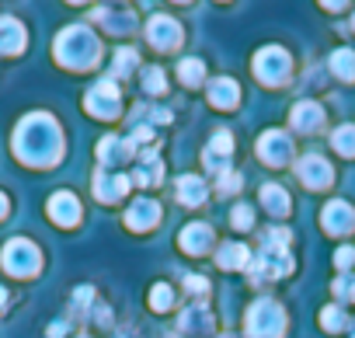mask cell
<instances>
[{
	"instance_id": "83f0119b",
	"label": "cell",
	"mask_w": 355,
	"mask_h": 338,
	"mask_svg": "<svg viewBox=\"0 0 355 338\" xmlns=\"http://www.w3.org/2000/svg\"><path fill=\"white\" fill-rule=\"evenodd\" d=\"M171 303H174V293H171V286L157 282V286L150 289V307H153V310H167Z\"/></svg>"
},
{
	"instance_id": "5bb4252c",
	"label": "cell",
	"mask_w": 355,
	"mask_h": 338,
	"mask_svg": "<svg viewBox=\"0 0 355 338\" xmlns=\"http://www.w3.org/2000/svg\"><path fill=\"white\" fill-rule=\"evenodd\" d=\"M49 217H53L60 227H73V223L80 220V203H77V196H73V192H56V196L49 199Z\"/></svg>"
},
{
	"instance_id": "ac0fdd59",
	"label": "cell",
	"mask_w": 355,
	"mask_h": 338,
	"mask_svg": "<svg viewBox=\"0 0 355 338\" xmlns=\"http://www.w3.org/2000/svg\"><path fill=\"white\" fill-rule=\"evenodd\" d=\"M25 49V28L15 18H0V53H21Z\"/></svg>"
},
{
	"instance_id": "d4e9b609",
	"label": "cell",
	"mask_w": 355,
	"mask_h": 338,
	"mask_svg": "<svg viewBox=\"0 0 355 338\" xmlns=\"http://www.w3.org/2000/svg\"><path fill=\"white\" fill-rule=\"evenodd\" d=\"M331 146L341 153V157H355V126H338L331 133Z\"/></svg>"
},
{
	"instance_id": "9a60e30c",
	"label": "cell",
	"mask_w": 355,
	"mask_h": 338,
	"mask_svg": "<svg viewBox=\"0 0 355 338\" xmlns=\"http://www.w3.org/2000/svg\"><path fill=\"white\" fill-rule=\"evenodd\" d=\"M178 244H182V251H189V255H206L209 244H213L209 223H189L182 230V237H178Z\"/></svg>"
},
{
	"instance_id": "ba28073f",
	"label": "cell",
	"mask_w": 355,
	"mask_h": 338,
	"mask_svg": "<svg viewBox=\"0 0 355 338\" xmlns=\"http://www.w3.org/2000/svg\"><path fill=\"white\" fill-rule=\"evenodd\" d=\"M146 39L160 53H171V49H178V42H182V25H178L171 15H153L150 25H146Z\"/></svg>"
},
{
	"instance_id": "8fae6325",
	"label": "cell",
	"mask_w": 355,
	"mask_h": 338,
	"mask_svg": "<svg viewBox=\"0 0 355 338\" xmlns=\"http://www.w3.org/2000/svg\"><path fill=\"white\" fill-rule=\"evenodd\" d=\"M320 227L327 234H348L355 227V210L345 203V199H334L320 210Z\"/></svg>"
},
{
	"instance_id": "52a82bcc",
	"label": "cell",
	"mask_w": 355,
	"mask_h": 338,
	"mask_svg": "<svg viewBox=\"0 0 355 338\" xmlns=\"http://www.w3.org/2000/svg\"><path fill=\"white\" fill-rule=\"evenodd\" d=\"M296 175H300V182H303L306 189H327L331 178H334L331 164H327L324 157H317V153H303V157L296 160Z\"/></svg>"
},
{
	"instance_id": "7402d4cb",
	"label": "cell",
	"mask_w": 355,
	"mask_h": 338,
	"mask_svg": "<svg viewBox=\"0 0 355 338\" xmlns=\"http://www.w3.org/2000/svg\"><path fill=\"white\" fill-rule=\"evenodd\" d=\"M261 206L275 217H286L289 213V196L282 185H261Z\"/></svg>"
},
{
	"instance_id": "6da1fadb",
	"label": "cell",
	"mask_w": 355,
	"mask_h": 338,
	"mask_svg": "<svg viewBox=\"0 0 355 338\" xmlns=\"http://www.w3.org/2000/svg\"><path fill=\"white\" fill-rule=\"evenodd\" d=\"M15 153L32 167H49L63 157V133L53 115H28L15 133Z\"/></svg>"
},
{
	"instance_id": "7a4b0ae2",
	"label": "cell",
	"mask_w": 355,
	"mask_h": 338,
	"mask_svg": "<svg viewBox=\"0 0 355 338\" xmlns=\"http://www.w3.org/2000/svg\"><path fill=\"white\" fill-rule=\"evenodd\" d=\"M56 60L63 67H70V70H91L101 60V42H98V35L91 28L70 25L56 39Z\"/></svg>"
},
{
	"instance_id": "4dcf8cb0",
	"label": "cell",
	"mask_w": 355,
	"mask_h": 338,
	"mask_svg": "<svg viewBox=\"0 0 355 338\" xmlns=\"http://www.w3.org/2000/svg\"><path fill=\"white\" fill-rule=\"evenodd\" d=\"M230 223H234L237 230H251V227H254V213H251V206H237L234 217H230Z\"/></svg>"
},
{
	"instance_id": "836d02e7",
	"label": "cell",
	"mask_w": 355,
	"mask_h": 338,
	"mask_svg": "<svg viewBox=\"0 0 355 338\" xmlns=\"http://www.w3.org/2000/svg\"><path fill=\"white\" fill-rule=\"evenodd\" d=\"M352 262H355V248H338V251H334V265H338V269H348Z\"/></svg>"
},
{
	"instance_id": "5b68a950",
	"label": "cell",
	"mask_w": 355,
	"mask_h": 338,
	"mask_svg": "<svg viewBox=\"0 0 355 338\" xmlns=\"http://www.w3.org/2000/svg\"><path fill=\"white\" fill-rule=\"evenodd\" d=\"M84 108H87L94 119H115V115L122 112V98H119V87H115V81H112V77L98 81V84L87 91V98H84Z\"/></svg>"
},
{
	"instance_id": "44dd1931",
	"label": "cell",
	"mask_w": 355,
	"mask_h": 338,
	"mask_svg": "<svg viewBox=\"0 0 355 338\" xmlns=\"http://www.w3.org/2000/svg\"><path fill=\"white\" fill-rule=\"evenodd\" d=\"M216 262L223 269H248L251 265V251L241 244V241H227L220 251H216Z\"/></svg>"
},
{
	"instance_id": "1f68e13d",
	"label": "cell",
	"mask_w": 355,
	"mask_h": 338,
	"mask_svg": "<svg viewBox=\"0 0 355 338\" xmlns=\"http://www.w3.org/2000/svg\"><path fill=\"white\" fill-rule=\"evenodd\" d=\"M334 293H338V300H355V279L338 276V279H334Z\"/></svg>"
},
{
	"instance_id": "4fadbf2b",
	"label": "cell",
	"mask_w": 355,
	"mask_h": 338,
	"mask_svg": "<svg viewBox=\"0 0 355 338\" xmlns=\"http://www.w3.org/2000/svg\"><path fill=\"white\" fill-rule=\"evenodd\" d=\"M129 185H132V178H125V175H105V171L94 175V196L101 203H119L129 192Z\"/></svg>"
},
{
	"instance_id": "277c9868",
	"label": "cell",
	"mask_w": 355,
	"mask_h": 338,
	"mask_svg": "<svg viewBox=\"0 0 355 338\" xmlns=\"http://www.w3.org/2000/svg\"><path fill=\"white\" fill-rule=\"evenodd\" d=\"M289 67H293V63H289V53H286L282 46H265V49H258V56H254V74H258V81L268 84V87L286 84Z\"/></svg>"
},
{
	"instance_id": "30bf717a",
	"label": "cell",
	"mask_w": 355,
	"mask_h": 338,
	"mask_svg": "<svg viewBox=\"0 0 355 338\" xmlns=\"http://www.w3.org/2000/svg\"><path fill=\"white\" fill-rule=\"evenodd\" d=\"M230 150H234V136H230V129H216V136L209 140V150L202 153V160H206L209 171H216L220 178L230 171Z\"/></svg>"
},
{
	"instance_id": "cb8c5ba5",
	"label": "cell",
	"mask_w": 355,
	"mask_h": 338,
	"mask_svg": "<svg viewBox=\"0 0 355 338\" xmlns=\"http://www.w3.org/2000/svg\"><path fill=\"white\" fill-rule=\"evenodd\" d=\"M331 70L341 81H355V53L352 49H334L331 53Z\"/></svg>"
},
{
	"instance_id": "2e32d148",
	"label": "cell",
	"mask_w": 355,
	"mask_h": 338,
	"mask_svg": "<svg viewBox=\"0 0 355 338\" xmlns=\"http://www.w3.org/2000/svg\"><path fill=\"white\" fill-rule=\"evenodd\" d=\"M320 122H324V108H320L317 101H300V105H293V129L313 133Z\"/></svg>"
},
{
	"instance_id": "7c38bea8",
	"label": "cell",
	"mask_w": 355,
	"mask_h": 338,
	"mask_svg": "<svg viewBox=\"0 0 355 338\" xmlns=\"http://www.w3.org/2000/svg\"><path fill=\"white\" fill-rule=\"evenodd\" d=\"M153 223H160V203L153 199H136L125 210V227L129 230H150Z\"/></svg>"
},
{
	"instance_id": "e0dca14e",
	"label": "cell",
	"mask_w": 355,
	"mask_h": 338,
	"mask_svg": "<svg viewBox=\"0 0 355 338\" xmlns=\"http://www.w3.org/2000/svg\"><path fill=\"white\" fill-rule=\"evenodd\" d=\"M209 101H213L216 108H234V105L241 101V87H237V81H230V77L213 81V84H209Z\"/></svg>"
},
{
	"instance_id": "e575fe53",
	"label": "cell",
	"mask_w": 355,
	"mask_h": 338,
	"mask_svg": "<svg viewBox=\"0 0 355 338\" xmlns=\"http://www.w3.org/2000/svg\"><path fill=\"white\" fill-rule=\"evenodd\" d=\"M185 289H192V293H199V296H202V293L209 289V282H206L202 276H185Z\"/></svg>"
},
{
	"instance_id": "ffe728a7",
	"label": "cell",
	"mask_w": 355,
	"mask_h": 338,
	"mask_svg": "<svg viewBox=\"0 0 355 338\" xmlns=\"http://www.w3.org/2000/svg\"><path fill=\"white\" fill-rule=\"evenodd\" d=\"M132 150H136V143H132V140H122V136H105V140H101L98 157H101L105 164H119V160H125Z\"/></svg>"
},
{
	"instance_id": "8992f818",
	"label": "cell",
	"mask_w": 355,
	"mask_h": 338,
	"mask_svg": "<svg viewBox=\"0 0 355 338\" xmlns=\"http://www.w3.org/2000/svg\"><path fill=\"white\" fill-rule=\"evenodd\" d=\"M39 265H42V255H39V248L32 241H21L18 237V241H11L4 248V269L11 276H35Z\"/></svg>"
},
{
	"instance_id": "f546056e",
	"label": "cell",
	"mask_w": 355,
	"mask_h": 338,
	"mask_svg": "<svg viewBox=\"0 0 355 338\" xmlns=\"http://www.w3.org/2000/svg\"><path fill=\"white\" fill-rule=\"evenodd\" d=\"M139 63V56H136V49H129V46H122L119 53H115V74H129L132 67Z\"/></svg>"
},
{
	"instance_id": "d6a6232c",
	"label": "cell",
	"mask_w": 355,
	"mask_h": 338,
	"mask_svg": "<svg viewBox=\"0 0 355 338\" xmlns=\"http://www.w3.org/2000/svg\"><path fill=\"white\" fill-rule=\"evenodd\" d=\"M237 189H241V175H237V171H227V175L220 178V192L230 196V192H237Z\"/></svg>"
},
{
	"instance_id": "9c48e42d",
	"label": "cell",
	"mask_w": 355,
	"mask_h": 338,
	"mask_svg": "<svg viewBox=\"0 0 355 338\" xmlns=\"http://www.w3.org/2000/svg\"><path fill=\"white\" fill-rule=\"evenodd\" d=\"M258 157H261L265 164H272V167H282V164L293 157V143H289V136H286L282 129H268V133H261V140H258Z\"/></svg>"
},
{
	"instance_id": "d590c367",
	"label": "cell",
	"mask_w": 355,
	"mask_h": 338,
	"mask_svg": "<svg viewBox=\"0 0 355 338\" xmlns=\"http://www.w3.org/2000/svg\"><path fill=\"white\" fill-rule=\"evenodd\" d=\"M4 217H8V196L0 192V220H4Z\"/></svg>"
},
{
	"instance_id": "484cf974",
	"label": "cell",
	"mask_w": 355,
	"mask_h": 338,
	"mask_svg": "<svg viewBox=\"0 0 355 338\" xmlns=\"http://www.w3.org/2000/svg\"><path fill=\"white\" fill-rule=\"evenodd\" d=\"M202 77H206L202 60H182V63H178V81H182V84L196 87V84H202Z\"/></svg>"
},
{
	"instance_id": "3957f363",
	"label": "cell",
	"mask_w": 355,
	"mask_h": 338,
	"mask_svg": "<svg viewBox=\"0 0 355 338\" xmlns=\"http://www.w3.org/2000/svg\"><path fill=\"white\" fill-rule=\"evenodd\" d=\"M244 331L251 338H282V331H286L282 307L275 300H268V296L265 300H254L251 310H248V317H244Z\"/></svg>"
},
{
	"instance_id": "603a6c76",
	"label": "cell",
	"mask_w": 355,
	"mask_h": 338,
	"mask_svg": "<svg viewBox=\"0 0 355 338\" xmlns=\"http://www.w3.org/2000/svg\"><path fill=\"white\" fill-rule=\"evenodd\" d=\"M160 175H164L160 157H157L153 150H143V167L136 171V182H139V185H157V182H160Z\"/></svg>"
},
{
	"instance_id": "d6986e66",
	"label": "cell",
	"mask_w": 355,
	"mask_h": 338,
	"mask_svg": "<svg viewBox=\"0 0 355 338\" xmlns=\"http://www.w3.org/2000/svg\"><path fill=\"white\" fill-rule=\"evenodd\" d=\"M206 196H209V189H206V182L196 178V175H185L182 182H178V199H182L185 206H202Z\"/></svg>"
},
{
	"instance_id": "f1b7e54d",
	"label": "cell",
	"mask_w": 355,
	"mask_h": 338,
	"mask_svg": "<svg viewBox=\"0 0 355 338\" xmlns=\"http://www.w3.org/2000/svg\"><path fill=\"white\" fill-rule=\"evenodd\" d=\"M320 324H324L327 331H341L348 321H345V310H341V307H324V310H320Z\"/></svg>"
},
{
	"instance_id": "4316f807",
	"label": "cell",
	"mask_w": 355,
	"mask_h": 338,
	"mask_svg": "<svg viewBox=\"0 0 355 338\" xmlns=\"http://www.w3.org/2000/svg\"><path fill=\"white\" fill-rule=\"evenodd\" d=\"M143 87H146V94H164V87H167L164 70L160 67H146L143 70Z\"/></svg>"
}]
</instances>
